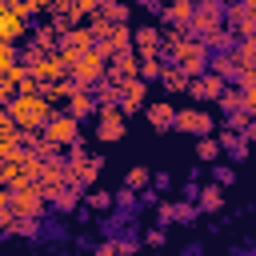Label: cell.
Here are the masks:
<instances>
[{
    "label": "cell",
    "mask_w": 256,
    "mask_h": 256,
    "mask_svg": "<svg viewBox=\"0 0 256 256\" xmlns=\"http://www.w3.org/2000/svg\"><path fill=\"white\" fill-rule=\"evenodd\" d=\"M172 132H188V136H212L216 132V120L204 112V108H176V120H172Z\"/></svg>",
    "instance_id": "8992f818"
},
{
    "label": "cell",
    "mask_w": 256,
    "mask_h": 256,
    "mask_svg": "<svg viewBox=\"0 0 256 256\" xmlns=\"http://www.w3.org/2000/svg\"><path fill=\"white\" fill-rule=\"evenodd\" d=\"M44 136H48L56 148H68V144L80 140V120L68 116V112H52V120L44 124Z\"/></svg>",
    "instance_id": "52a82bcc"
},
{
    "label": "cell",
    "mask_w": 256,
    "mask_h": 256,
    "mask_svg": "<svg viewBox=\"0 0 256 256\" xmlns=\"http://www.w3.org/2000/svg\"><path fill=\"white\" fill-rule=\"evenodd\" d=\"M76 8H80V16H92V12H100V4L104 0H72Z\"/></svg>",
    "instance_id": "bcb514c9"
},
{
    "label": "cell",
    "mask_w": 256,
    "mask_h": 256,
    "mask_svg": "<svg viewBox=\"0 0 256 256\" xmlns=\"http://www.w3.org/2000/svg\"><path fill=\"white\" fill-rule=\"evenodd\" d=\"M208 72H212V76H220L224 84L240 76V68H236V56H232V52H208Z\"/></svg>",
    "instance_id": "d6986e66"
},
{
    "label": "cell",
    "mask_w": 256,
    "mask_h": 256,
    "mask_svg": "<svg viewBox=\"0 0 256 256\" xmlns=\"http://www.w3.org/2000/svg\"><path fill=\"white\" fill-rule=\"evenodd\" d=\"M216 104H220L224 112H240V88H236V84H224V92L216 96Z\"/></svg>",
    "instance_id": "e575fe53"
},
{
    "label": "cell",
    "mask_w": 256,
    "mask_h": 256,
    "mask_svg": "<svg viewBox=\"0 0 256 256\" xmlns=\"http://www.w3.org/2000/svg\"><path fill=\"white\" fill-rule=\"evenodd\" d=\"M160 72H164V56H140V80L144 84L160 80Z\"/></svg>",
    "instance_id": "1f68e13d"
},
{
    "label": "cell",
    "mask_w": 256,
    "mask_h": 256,
    "mask_svg": "<svg viewBox=\"0 0 256 256\" xmlns=\"http://www.w3.org/2000/svg\"><path fill=\"white\" fill-rule=\"evenodd\" d=\"M80 200H84V188L68 184V188H60V192H56V200H52V204H56V212H64V216H68V212H76V204H80Z\"/></svg>",
    "instance_id": "f546056e"
},
{
    "label": "cell",
    "mask_w": 256,
    "mask_h": 256,
    "mask_svg": "<svg viewBox=\"0 0 256 256\" xmlns=\"http://www.w3.org/2000/svg\"><path fill=\"white\" fill-rule=\"evenodd\" d=\"M32 48H36V52H44V56L60 48V36H56V28H52V20H48V24H40V28L32 32Z\"/></svg>",
    "instance_id": "d4e9b609"
},
{
    "label": "cell",
    "mask_w": 256,
    "mask_h": 256,
    "mask_svg": "<svg viewBox=\"0 0 256 256\" xmlns=\"http://www.w3.org/2000/svg\"><path fill=\"white\" fill-rule=\"evenodd\" d=\"M88 32H92V36H96V44H100V40H104V36L112 32V24H108V20L100 16V12H92V16H88Z\"/></svg>",
    "instance_id": "74e56055"
},
{
    "label": "cell",
    "mask_w": 256,
    "mask_h": 256,
    "mask_svg": "<svg viewBox=\"0 0 256 256\" xmlns=\"http://www.w3.org/2000/svg\"><path fill=\"white\" fill-rule=\"evenodd\" d=\"M4 12H8V4H4V0H0V16H4Z\"/></svg>",
    "instance_id": "f5cc1de1"
},
{
    "label": "cell",
    "mask_w": 256,
    "mask_h": 256,
    "mask_svg": "<svg viewBox=\"0 0 256 256\" xmlns=\"http://www.w3.org/2000/svg\"><path fill=\"white\" fill-rule=\"evenodd\" d=\"M92 256H136V240H128V236H112V240H104Z\"/></svg>",
    "instance_id": "4316f807"
},
{
    "label": "cell",
    "mask_w": 256,
    "mask_h": 256,
    "mask_svg": "<svg viewBox=\"0 0 256 256\" xmlns=\"http://www.w3.org/2000/svg\"><path fill=\"white\" fill-rule=\"evenodd\" d=\"M152 184H156V192H164V188H172V176H168V172H156Z\"/></svg>",
    "instance_id": "7dc6e473"
},
{
    "label": "cell",
    "mask_w": 256,
    "mask_h": 256,
    "mask_svg": "<svg viewBox=\"0 0 256 256\" xmlns=\"http://www.w3.org/2000/svg\"><path fill=\"white\" fill-rule=\"evenodd\" d=\"M144 96H148V84L136 76V80H124L120 84V112L124 116H132V112H140L144 108Z\"/></svg>",
    "instance_id": "4fadbf2b"
},
{
    "label": "cell",
    "mask_w": 256,
    "mask_h": 256,
    "mask_svg": "<svg viewBox=\"0 0 256 256\" xmlns=\"http://www.w3.org/2000/svg\"><path fill=\"white\" fill-rule=\"evenodd\" d=\"M196 156H200V160H216V156H220V140H216V136H200V140H196Z\"/></svg>",
    "instance_id": "d590c367"
},
{
    "label": "cell",
    "mask_w": 256,
    "mask_h": 256,
    "mask_svg": "<svg viewBox=\"0 0 256 256\" xmlns=\"http://www.w3.org/2000/svg\"><path fill=\"white\" fill-rule=\"evenodd\" d=\"M164 240H168L164 228H148V232H144V244H148V248H164Z\"/></svg>",
    "instance_id": "ee69618b"
},
{
    "label": "cell",
    "mask_w": 256,
    "mask_h": 256,
    "mask_svg": "<svg viewBox=\"0 0 256 256\" xmlns=\"http://www.w3.org/2000/svg\"><path fill=\"white\" fill-rule=\"evenodd\" d=\"M220 92H224V80H220V76H212V72H204V76L188 80V96H192V100H216Z\"/></svg>",
    "instance_id": "e0dca14e"
},
{
    "label": "cell",
    "mask_w": 256,
    "mask_h": 256,
    "mask_svg": "<svg viewBox=\"0 0 256 256\" xmlns=\"http://www.w3.org/2000/svg\"><path fill=\"white\" fill-rule=\"evenodd\" d=\"M32 4H36V8H48V4H52V0H32Z\"/></svg>",
    "instance_id": "816d5d0a"
},
{
    "label": "cell",
    "mask_w": 256,
    "mask_h": 256,
    "mask_svg": "<svg viewBox=\"0 0 256 256\" xmlns=\"http://www.w3.org/2000/svg\"><path fill=\"white\" fill-rule=\"evenodd\" d=\"M160 84H164V92H172V96L188 92V76H184L176 64H164V72H160Z\"/></svg>",
    "instance_id": "83f0119b"
},
{
    "label": "cell",
    "mask_w": 256,
    "mask_h": 256,
    "mask_svg": "<svg viewBox=\"0 0 256 256\" xmlns=\"http://www.w3.org/2000/svg\"><path fill=\"white\" fill-rule=\"evenodd\" d=\"M84 204H88L92 212H108V208H116V204H112V192H104V188H96V192H84Z\"/></svg>",
    "instance_id": "836d02e7"
},
{
    "label": "cell",
    "mask_w": 256,
    "mask_h": 256,
    "mask_svg": "<svg viewBox=\"0 0 256 256\" xmlns=\"http://www.w3.org/2000/svg\"><path fill=\"white\" fill-rule=\"evenodd\" d=\"M64 112H68V116H76V120H84V116H92V112H96V100H92V88H76V92L68 96V104H64Z\"/></svg>",
    "instance_id": "ffe728a7"
},
{
    "label": "cell",
    "mask_w": 256,
    "mask_h": 256,
    "mask_svg": "<svg viewBox=\"0 0 256 256\" xmlns=\"http://www.w3.org/2000/svg\"><path fill=\"white\" fill-rule=\"evenodd\" d=\"M124 132H128V116L120 108H100V116H96V140L116 144V140H124Z\"/></svg>",
    "instance_id": "9c48e42d"
},
{
    "label": "cell",
    "mask_w": 256,
    "mask_h": 256,
    "mask_svg": "<svg viewBox=\"0 0 256 256\" xmlns=\"http://www.w3.org/2000/svg\"><path fill=\"white\" fill-rule=\"evenodd\" d=\"M100 48L108 52V56H116V52H124V48H132V28L128 24H112V32L100 40Z\"/></svg>",
    "instance_id": "7402d4cb"
},
{
    "label": "cell",
    "mask_w": 256,
    "mask_h": 256,
    "mask_svg": "<svg viewBox=\"0 0 256 256\" xmlns=\"http://www.w3.org/2000/svg\"><path fill=\"white\" fill-rule=\"evenodd\" d=\"M136 76H140V56H136L132 48H124V52L108 56V76H104V80L124 84V80H136Z\"/></svg>",
    "instance_id": "30bf717a"
},
{
    "label": "cell",
    "mask_w": 256,
    "mask_h": 256,
    "mask_svg": "<svg viewBox=\"0 0 256 256\" xmlns=\"http://www.w3.org/2000/svg\"><path fill=\"white\" fill-rule=\"evenodd\" d=\"M168 60H172L188 80H196V76H204V72H208V48H204V40H196V36H188V40H184Z\"/></svg>",
    "instance_id": "3957f363"
},
{
    "label": "cell",
    "mask_w": 256,
    "mask_h": 256,
    "mask_svg": "<svg viewBox=\"0 0 256 256\" xmlns=\"http://www.w3.org/2000/svg\"><path fill=\"white\" fill-rule=\"evenodd\" d=\"M80 88H92V84H100L104 76H108V52L96 44V48H88V52H80V60L72 64V72H68Z\"/></svg>",
    "instance_id": "7a4b0ae2"
},
{
    "label": "cell",
    "mask_w": 256,
    "mask_h": 256,
    "mask_svg": "<svg viewBox=\"0 0 256 256\" xmlns=\"http://www.w3.org/2000/svg\"><path fill=\"white\" fill-rule=\"evenodd\" d=\"M0 184H4V188H20V184H28V168H24V148H20V152H12V156L4 160V168H0Z\"/></svg>",
    "instance_id": "9a60e30c"
},
{
    "label": "cell",
    "mask_w": 256,
    "mask_h": 256,
    "mask_svg": "<svg viewBox=\"0 0 256 256\" xmlns=\"http://www.w3.org/2000/svg\"><path fill=\"white\" fill-rule=\"evenodd\" d=\"M196 212H200V208H196L192 200H160V204H156V220H160V224H168V220H176V224H192Z\"/></svg>",
    "instance_id": "8fae6325"
},
{
    "label": "cell",
    "mask_w": 256,
    "mask_h": 256,
    "mask_svg": "<svg viewBox=\"0 0 256 256\" xmlns=\"http://www.w3.org/2000/svg\"><path fill=\"white\" fill-rule=\"evenodd\" d=\"M8 200H12V188H4V184H0V208H8Z\"/></svg>",
    "instance_id": "681fc988"
},
{
    "label": "cell",
    "mask_w": 256,
    "mask_h": 256,
    "mask_svg": "<svg viewBox=\"0 0 256 256\" xmlns=\"http://www.w3.org/2000/svg\"><path fill=\"white\" fill-rule=\"evenodd\" d=\"M212 180H216L220 188H228V184L236 180V172H232V168H224V164H216V168H212Z\"/></svg>",
    "instance_id": "7bdbcfd3"
},
{
    "label": "cell",
    "mask_w": 256,
    "mask_h": 256,
    "mask_svg": "<svg viewBox=\"0 0 256 256\" xmlns=\"http://www.w3.org/2000/svg\"><path fill=\"white\" fill-rule=\"evenodd\" d=\"M8 232H12V236H36V232H40V220H28V216H16Z\"/></svg>",
    "instance_id": "8d00e7d4"
},
{
    "label": "cell",
    "mask_w": 256,
    "mask_h": 256,
    "mask_svg": "<svg viewBox=\"0 0 256 256\" xmlns=\"http://www.w3.org/2000/svg\"><path fill=\"white\" fill-rule=\"evenodd\" d=\"M148 184H152V172H148V168H128V172H124V188L144 192Z\"/></svg>",
    "instance_id": "d6a6232c"
},
{
    "label": "cell",
    "mask_w": 256,
    "mask_h": 256,
    "mask_svg": "<svg viewBox=\"0 0 256 256\" xmlns=\"http://www.w3.org/2000/svg\"><path fill=\"white\" fill-rule=\"evenodd\" d=\"M8 136H20V128L12 124V116H8V104H0V140H8Z\"/></svg>",
    "instance_id": "ab89813d"
},
{
    "label": "cell",
    "mask_w": 256,
    "mask_h": 256,
    "mask_svg": "<svg viewBox=\"0 0 256 256\" xmlns=\"http://www.w3.org/2000/svg\"><path fill=\"white\" fill-rule=\"evenodd\" d=\"M248 120H252L248 112H228V120H224V128H228V132H244V128H248Z\"/></svg>",
    "instance_id": "60d3db41"
},
{
    "label": "cell",
    "mask_w": 256,
    "mask_h": 256,
    "mask_svg": "<svg viewBox=\"0 0 256 256\" xmlns=\"http://www.w3.org/2000/svg\"><path fill=\"white\" fill-rule=\"evenodd\" d=\"M8 208H12L16 216H28V220H40V216H44V208H48V200H44V192H40V184H36V180H28V184H20V188H12V200H8Z\"/></svg>",
    "instance_id": "277c9868"
},
{
    "label": "cell",
    "mask_w": 256,
    "mask_h": 256,
    "mask_svg": "<svg viewBox=\"0 0 256 256\" xmlns=\"http://www.w3.org/2000/svg\"><path fill=\"white\" fill-rule=\"evenodd\" d=\"M12 64H20V52H16V44H0V76H4Z\"/></svg>",
    "instance_id": "f35d334b"
},
{
    "label": "cell",
    "mask_w": 256,
    "mask_h": 256,
    "mask_svg": "<svg viewBox=\"0 0 256 256\" xmlns=\"http://www.w3.org/2000/svg\"><path fill=\"white\" fill-rule=\"evenodd\" d=\"M132 52L136 56H160V28L156 24L132 28Z\"/></svg>",
    "instance_id": "7c38bea8"
},
{
    "label": "cell",
    "mask_w": 256,
    "mask_h": 256,
    "mask_svg": "<svg viewBox=\"0 0 256 256\" xmlns=\"http://www.w3.org/2000/svg\"><path fill=\"white\" fill-rule=\"evenodd\" d=\"M56 104L48 96H12L8 100V116L20 132H44V124L52 120Z\"/></svg>",
    "instance_id": "6da1fadb"
},
{
    "label": "cell",
    "mask_w": 256,
    "mask_h": 256,
    "mask_svg": "<svg viewBox=\"0 0 256 256\" xmlns=\"http://www.w3.org/2000/svg\"><path fill=\"white\" fill-rule=\"evenodd\" d=\"M144 116H148V124H152L156 132H172L176 108H172L168 100H152V104H144Z\"/></svg>",
    "instance_id": "ac0fdd59"
},
{
    "label": "cell",
    "mask_w": 256,
    "mask_h": 256,
    "mask_svg": "<svg viewBox=\"0 0 256 256\" xmlns=\"http://www.w3.org/2000/svg\"><path fill=\"white\" fill-rule=\"evenodd\" d=\"M216 140H220V152H228L232 160H244V156H248V140H244L240 132H228V128H220V136H216Z\"/></svg>",
    "instance_id": "cb8c5ba5"
},
{
    "label": "cell",
    "mask_w": 256,
    "mask_h": 256,
    "mask_svg": "<svg viewBox=\"0 0 256 256\" xmlns=\"http://www.w3.org/2000/svg\"><path fill=\"white\" fill-rule=\"evenodd\" d=\"M60 48H68V52H88V48H96V36L88 32V24H76V28H68V32H60Z\"/></svg>",
    "instance_id": "2e32d148"
},
{
    "label": "cell",
    "mask_w": 256,
    "mask_h": 256,
    "mask_svg": "<svg viewBox=\"0 0 256 256\" xmlns=\"http://www.w3.org/2000/svg\"><path fill=\"white\" fill-rule=\"evenodd\" d=\"M196 208H200V212H220V208H224V188H220L216 180L204 184V188L196 192Z\"/></svg>",
    "instance_id": "603a6c76"
},
{
    "label": "cell",
    "mask_w": 256,
    "mask_h": 256,
    "mask_svg": "<svg viewBox=\"0 0 256 256\" xmlns=\"http://www.w3.org/2000/svg\"><path fill=\"white\" fill-rule=\"evenodd\" d=\"M240 136H244V140H248V144H256V116H252V120H248V128H244V132H240Z\"/></svg>",
    "instance_id": "c3c4849f"
},
{
    "label": "cell",
    "mask_w": 256,
    "mask_h": 256,
    "mask_svg": "<svg viewBox=\"0 0 256 256\" xmlns=\"http://www.w3.org/2000/svg\"><path fill=\"white\" fill-rule=\"evenodd\" d=\"M92 100H96V108H120V84H112V80H100Z\"/></svg>",
    "instance_id": "f1b7e54d"
},
{
    "label": "cell",
    "mask_w": 256,
    "mask_h": 256,
    "mask_svg": "<svg viewBox=\"0 0 256 256\" xmlns=\"http://www.w3.org/2000/svg\"><path fill=\"white\" fill-rule=\"evenodd\" d=\"M224 24V0H196V8H192V20H188V36H196V40H204L212 28H220Z\"/></svg>",
    "instance_id": "5b68a950"
},
{
    "label": "cell",
    "mask_w": 256,
    "mask_h": 256,
    "mask_svg": "<svg viewBox=\"0 0 256 256\" xmlns=\"http://www.w3.org/2000/svg\"><path fill=\"white\" fill-rule=\"evenodd\" d=\"M12 96H16V84H12L8 76H0V104H8Z\"/></svg>",
    "instance_id": "f6af8a7d"
},
{
    "label": "cell",
    "mask_w": 256,
    "mask_h": 256,
    "mask_svg": "<svg viewBox=\"0 0 256 256\" xmlns=\"http://www.w3.org/2000/svg\"><path fill=\"white\" fill-rule=\"evenodd\" d=\"M136 200H140V192H132V188H120L112 196V204H120V208H136Z\"/></svg>",
    "instance_id": "b9f144b4"
},
{
    "label": "cell",
    "mask_w": 256,
    "mask_h": 256,
    "mask_svg": "<svg viewBox=\"0 0 256 256\" xmlns=\"http://www.w3.org/2000/svg\"><path fill=\"white\" fill-rule=\"evenodd\" d=\"M184 256H200V244H188V248H184Z\"/></svg>",
    "instance_id": "f907efd6"
},
{
    "label": "cell",
    "mask_w": 256,
    "mask_h": 256,
    "mask_svg": "<svg viewBox=\"0 0 256 256\" xmlns=\"http://www.w3.org/2000/svg\"><path fill=\"white\" fill-rule=\"evenodd\" d=\"M20 36H28V20L16 12H4L0 16V44H16Z\"/></svg>",
    "instance_id": "44dd1931"
},
{
    "label": "cell",
    "mask_w": 256,
    "mask_h": 256,
    "mask_svg": "<svg viewBox=\"0 0 256 256\" xmlns=\"http://www.w3.org/2000/svg\"><path fill=\"white\" fill-rule=\"evenodd\" d=\"M224 24H228V32H232L236 40H256V16H252L240 0L224 4Z\"/></svg>",
    "instance_id": "ba28073f"
},
{
    "label": "cell",
    "mask_w": 256,
    "mask_h": 256,
    "mask_svg": "<svg viewBox=\"0 0 256 256\" xmlns=\"http://www.w3.org/2000/svg\"><path fill=\"white\" fill-rule=\"evenodd\" d=\"M32 76H36L40 84H56V80H64V76H68V68L60 64V56H56V52H48V56H40V60L32 64Z\"/></svg>",
    "instance_id": "5bb4252c"
},
{
    "label": "cell",
    "mask_w": 256,
    "mask_h": 256,
    "mask_svg": "<svg viewBox=\"0 0 256 256\" xmlns=\"http://www.w3.org/2000/svg\"><path fill=\"white\" fill-rule=\"evenodd\" d=\"M204 48H208V52H232V48H236V36L228 32V24H220V28H212V32L204 36Z\"/></svg>",
    "instance_id": "484cf974"
},
{
    "label": "cell",
    "mask_w": 256,
    "mask_h": 256,
    "mask_svg": "<svg viewBox=\"0 0 256 256\" xmlns=\"http://www.w3.org/2000/svg\"><path fill=\"white\" fill-rule=\"evenodd\" d=\"M128 12H132V8H128L124 0H104V4H100V16H104L108 24H128Z\"/></svg>",
    "instance_id": "4dcf8cb0"
}]
</instances>
